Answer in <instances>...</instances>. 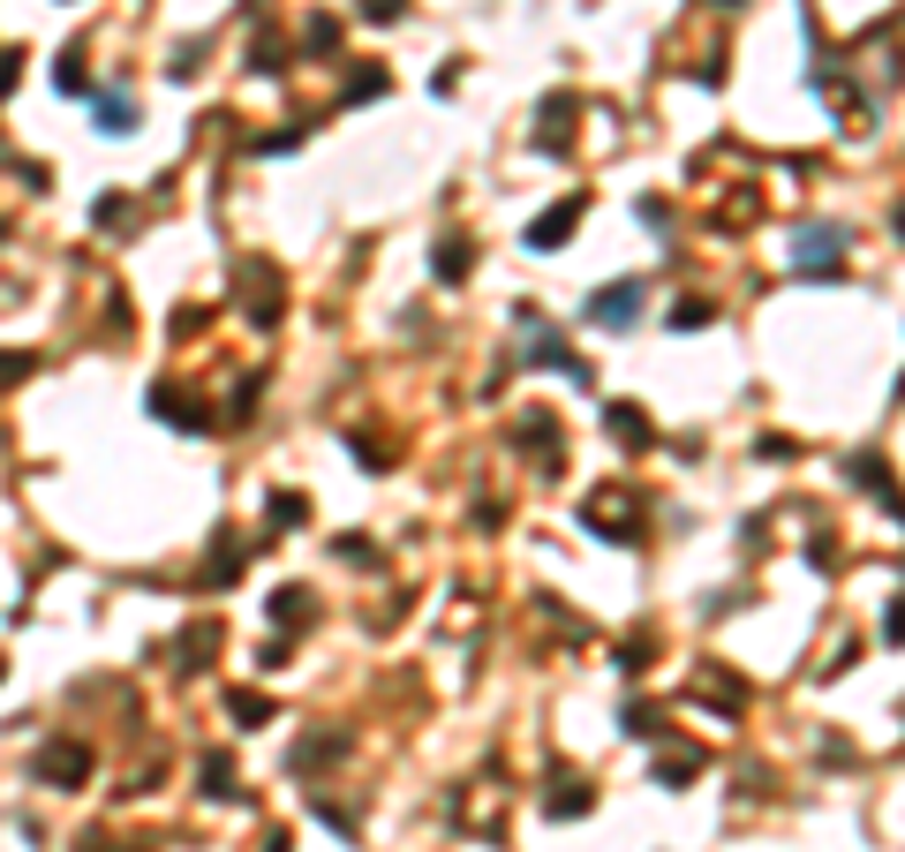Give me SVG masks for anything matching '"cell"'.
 <instances>
[{"label":"cell","mask_w":905,"mask_h":852,"mask_svg":"<svg viewBox=\"0 0 905 852\" xmlns=\"http://www.w3.org/2000/svg\"><path fill=\"white\" fill-rule=\"evenodd\" d=\"M98 128H114V136L129 128V98H122V91H106V98H98Z\"/></svg>","instance_id":"obj_8"},{"label":"cell","mask_w":905,"mask_h":852,"mask_svg":"<svg viewBox=\"0 0 905 852\" xmlns=\"http://www.w3.org/2000/svg\"><path fill=\"white\" fill-rule=\"evenodd\" d=\"M634 317H642V280H619V287H603L589 302V325H603V333H627Z\"/></svg>","instance_id":"obj_1"},{"label":"cell","mask_w":905,"mask_h":852,"mask_svg":"<svg viewBox=\"0 0 905 852\" xmlns=\"http://www.w3.org/2000/svg\"><path fill=\"white\" fill-rule=\"evenodd\" d=\"M204 792H219V800H234V762H204Z\"/></svg>","instance_id":"obj_11"},{"label":"cell","mask_w":905,"mask_h":852,"mask_svg":"<svg viewBox=\"0 0 905 852\" xmlns=\"http://www.w3.org/2000/svg\"><path fill=\"white\" fill-rule=\"evenodd\" d=\"M264 852H287V830H272V845H264Z\"/></svg>","instance_id":"obj_15"},{"label":"cell","mask_w":905,"mask_h":852,"mask_svg":"<svg viewBox=\"0 0 905 852\" xmlns=\"http://www.w3.org/2000/svg\"><path fill=\"white\" fill-rule=\"evenodd\" d=\"M838 242H845V234H838V227H808V234H800V264H808V272H830V264H838Z\"/></svg>","instance_id":"obj_5"},{"label":"cell","mask_w":905,"mask_h":852,"mask_svg":"<svg viewBox=\"0 0 905 852\" xmlns=\"http://www.w3.org/2000/svg\"><path fill=\"white\" fill-rule=\"evenodd\" d=\"M242 287H250V317H257V325H272V317H280V272L242 264Z\"/></svg>","instance_id":"obj_4"},{"label":"cell","mask_w":905,"mask_h":852,"mask_svg":"<svg viewBox=\"0 0 905 852\" xmlns=\"http://www.w3.org/2000/svg\"><path fill=\"white\" fill-rule=\"evenodd\" d=\"M603 423H611V438H627V445H649V416H642V408H627V400H619Z\"/></svg>","instance_id":"obj_6"},{"label":"cell","mask_w":905,"mask_h":852,"mask_svg":"<svg viewBox=\"0 0 905 852\" xmlns=\"http://www.w3.org/2000/svg\"><path fill=\"white\" fill-rule=\"evenodd\" d=\"M573 227H581V197H559L551 212H536V219H528V250H559Z\"/></svg>","instance_id":"obj_3"},{"label":"cell","mask_w":905,"mask_h":852,"mask_svg":"<svg viewBox=\"0 0 905 852\" xmlns=\"http://www.w3.org/2000/svg\"><path fill=\"white\" fill-rule=\"evenodd\" d=\"M53 84H61V91H84V69H76V53H61V69H53Z\"/></svg>","instance_id":"obj_13"},{"label":"cell","mask_w":905,"mask_h":852,"mask_svg":"<svg viewBox=\"0 0 905 852\" xmlns=\"http://www.w3.org/2000/svg\"><path fill=\"white\" fill-rule=\"evenodd\" d=\"M302 513H309V506H302V498H272V520H280V528H295Z\"/></svg>","instance_id":"obj_14"},{"label":"cell","mask_w":905,"mask_h":852,"mask_svg":"<svg viewBox=\"0 0 905 852\" xmlns=\"http://www.w3.org/2000/svg\"><path fill=\"white\" fill-rule=\"evenodd\" d=\"M227 709H234V725H264V717H272L264 694H227Z\"/></svg>","instance_id":"obj_7"},{"label":"cell","mask_w":905,"mask_h":852,"mask_svg":"<svg viewBox=\"0 0 905 852\" xmlns=\"http://www.w3.org/2000/svg\"><path fill=\"white\" fill-rule=\"evenodd\" d=\"M272 611H280L287 627H302V619H309V589H280V603H272Z\"/></svg>","instance_id":"obj_10"},{"label":"cell","mask_w":905,"mask_h":852,"mask_svg":"<svg viewBox=\"0 0 905 852\" xmlns=\"http://www.w3.org/2000/svg\"><path fill=\"white\" fill-rule=\"evenodd\" d=\"M672 325H680V333H694V325H709V302H680V309H672Z\"/></svg>","instance_id":"obj_12"},{"label":"cell","mask_w":905,"mask_h":852,"mask_svg":"<svg viewBox=\"0 0 905 852\" xmlns=\"http://www.w3.org/2000/svg\"><path fill=\"white\" fill-rule=\"evenodd\" d=\"M39 777L69 792V785H84V777H91V755L76 747V739H53V747H39Z\"/></svg>","instance_id":"obj_2"},{"label":"cell","mask_w":905,"mask_h":852,"mask_svg":"<svg viewBox=\"0 0 905 852\" xmlns=\"http://www.w3.org/2000/svg\"><path fill=\"white\" fill-rule=\"evenodd\" d=\"M431 272H438V280H461V272H469V250H461V242H445V250L431 256Z\"/></svg>","instance_id":"obj_9"}]
</instances>
